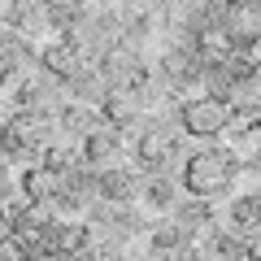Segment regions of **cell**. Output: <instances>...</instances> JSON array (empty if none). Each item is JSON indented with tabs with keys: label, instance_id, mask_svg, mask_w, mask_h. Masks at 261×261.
Here are the masks:
<instances>
[{
	"label": "cell",
	"instance_id": "6da1fadb",
	"mask_svg": "<svg viewBox=\"0 0 261 261\" xmlns=\"http://www.w3.org/2000/svg\"><path fill=\"white\" fill-rule=\"evenodd\" d=\"M235 174H240L235 152H226V148H200V152H192L187 166H183V187H187L192 196L218 200V196L231 192Z\"/></svg>",
	"mask_w": 261,
	"mask_h": 261
},
{
	"label": "cell",
	"instance_id": "7a4b0ae2",
	"mask_svg": "<svg viewBox=\"0 0 261 261\" xmlns=\"http://www.w3.org/2000/svg\"><path fill=\"white\" fill-rule=\"evenodd\" d=\"M178 122H183V130L192 135V140H214V135H222L226 126H235V105L226 100L222 92H205V96L183 100Z\"/></svg>",
	"mask_w": 261,
	"mask_h": 261
},
{
	"label": "cell",
	"instance_id": "3957f363",
	"mask_svg": "<svg viewBox=\"0 0 261 261\" xmlns=\"http://www.w3.org/2000/svg\"><path fill=\"white\" fill-rule=\"evenodd\" d=\"M48 135H53V122L39 109H18V118L5 122V130H0V144H5V152H35L48 148Z\"/></svg>",
	"mask_w": 261,
	"mask_h": 261
},
{
	"label": "cell",
	"instance_id": "277c9868",
	"mask_svg": "<svg viewBox=\"0 0 261 261\" xmlns=\"http://www.w3.org/2000/svg\"><path fill=\"white\" fill-rule=\"evenodd\" d=\"M100 113L109 126H126V122H135L144 113V92L140 83H109L100 96Z\"/></svg>",
	"mask_w": 261,
	"mask_h": 261
},
{
	"label": "cell",
	"instance_id": "5b68a950",
	"mask_svg": "<svg viewBox=\"0 0 261 261\" xmlns=\"http://www.w3.org/2000/svg\"><path fill=\"white\" fill-rule=\"evenodd\" d=\"M65 174H70V170H57V166H48V161H39V166L22 170V196L35 200V205H57V196H61V187H65Z\"/></svg>",
	"mask_w": 261,
	"mask_h": 261
},
{
	"label": "cell",
	"instance_id": "8992f818",
	"mask_svg": "<svg viewBox=\"0 0 261 261\" xmlns=\"http://www.w3.org/2000/svg\"><path fill=\"white\" fill-rule=\"evenodd\" d=\"M174 152H178V140L170 135V130H161V126L144 130L140 144H135V157H140V166H144V170H157V174L170 166V161H174Z\"/></svg>",
	"mask_w": 261,
	"mask_h": 261
},
{
	"label": "cell",
	"instance_id": "52a82bcc",
	"mask_svg": "<svg viewBox=\"0 0 261 261\" xmlns=\"http://www.w3.org/2000/svg\"><path fill=\"white\" fill-rule=\"evenodd\" d=\"M44 70L53 79H65V83H74L79 74H83V57H79V48L70 44V39H57V44L44 48Z\"/></svg>",
	"mask_w": 261,
	"mask_h": 261
},
{
	"label": "cell",
	"instance_id": "ba28073f",
	"mask_svg": "<svg viewBox=\"0 0 261 261\" xmlns=\"http://www.w3.org/2000/svg\"><path fill=\"white\" fill-rule=\"evenodd\" d=\"M161 70H166L170 83H192V79L205 74V61H200L196 48H170V53L161 57Z\"/></svg>",
	"mask_w": 261,
	"mask_h": 261
},
{
	"label": "cell",
	"instance_id": "9c48e42d",
	"mask_svg": "<svg viewBox=\"0 0 261 261\" xmlns=\"http://www.w3.org/2000/svg\"><path fill=\"white\" fill-rule=\"evenodd\" d=\"M113 157H118V126L87 130V140H83V166L87 170H105Z\"/></svg>",
	"mask_w": 261,
	"mask_h": 261
},
{
	"label": "cell",
	"instance_id": "30bf717a",
	"mask_svg": "<svg viewBox=\"0 0 261 261\" xmlns=\"http://www.w3.org/2000/svg\"><path fill=\"white\" fill-rule=\"evenodd\" d=\"M96 192H100L109 205H126L130 196H135V174H126V170H118V166H105L100 174H96Z\"/></svg>",
	"mask_w": 261,
	"mask_h": 261
},
{
	"label": "cell",
	"instance_id": "8fae6325",
	"mask_svg": "<svg viewBox=\"0 0 261 261\" xmlns=\"http://www.w3.org/2000/svg\"><path fill=\"white\" fill-rule=\"evenodd\" d=\"M231 226L240 235H261V196L257 192L231 200Z\"/></svg>",
	"mask_w": 261,
	"mask_h": 261
},
{
	"label": "cell",
	"instance_id": "7c38bea8",
	"mask_svg": "<svg viewBox=\"0 0 261 261\" xmlns=\"http://www.w3.org/2000/svg\"><path fill=\"white\" fill-rule=\"evenodd\" d=\"M18 65H22V44L9 39V35H0V83H9L18 74Z\"/></svg>",
	"mask_w": 261,
	"mask_h": 261
},
{
	"label": "cell",
	"instance_id": "4fadbf2b",
	"mask_svg": "<svg viewBox=\"0 0 261 261\" xmlns=\"http://www.w3.org/2000/svg\"><path fill=\"white\" fill-rule=\"evenodd\" d=\"M214 252H218V257H248L252 244L240 240V235H231V231H218L214 235Z\"/></svg>",
	"mask_w": 261,
	"mask_h": 261
},
{
	"label": "cell",
	"instance_id": "5bb4252c",
	"mask_svg": "<svg viewBox=\"0 0 261 261\" xmlns=\"http://www.w3.org/2000/svg\"><path fill=\"white\" fill-rule=\"evenodd\" d=\"M183 235H187L183 222H174V226H157V231H152V248L174 252V248H183Z\"/></svg>",
	"mask_w": 261,
	"mask_h": 261
},
{
	"label": "cell",
	"instance_id": "9a60e30c",
	"mask_svg": "<svg viewBox=\"0 0 261 261\" xmlns=\"http://www.w3.org/2000/svg\"><path fill=\"white\" fill-rule=\"evenodd\" d=\"M144 200H148L152 209H170V205H174V187H170L166 178L157 174V178H152L148 187H144Z\"/></svg>",
	"mask_w": 261,
	"mask_h": 261
},
{
	"label": "cell",
	"instance_id": "2e32d148",
	"mask_svg": "<svg viewBox=\"0 0 261 261\" xmlns=\"http://www.w3.org/2000/svg\"><path fill=\"white\" fill-rule=\"evenodd\" d=\"M27 252H31V248H27V244H22L13 231H9V235H0V261H22Z\"/></svg>",
	"mask_w": 261,
	"mask_h": 261
},
{
	"label": "cell",
	"instance_id": "e0dca14e",
	"mask_svg": "<svg viewBox=\"0 0 261 261\" xmlns=\"http://www.w3.org/2000/svg\"><path fill=\"white\" fill-rule=\"evenodd\" d=\"M0 130H5V122H0Z\"/></svg>",
	"mask_w": 261,
	"mask_h": 261
},
{
	"label": "cell",
	"instance_id": "ac0fdd59",
	"mask_svg": "<svg viewBox=\"0 0 261 261\" xmlns=\"http://www.w3.org/2000/svg\"><path fill=\"white\" fill-rule=\"evenodd\" d=\"M257 157H261V152H257Z\"/></svg>",
	"mask_w": 261,
	"mask_h": 261
}]
</instances>
